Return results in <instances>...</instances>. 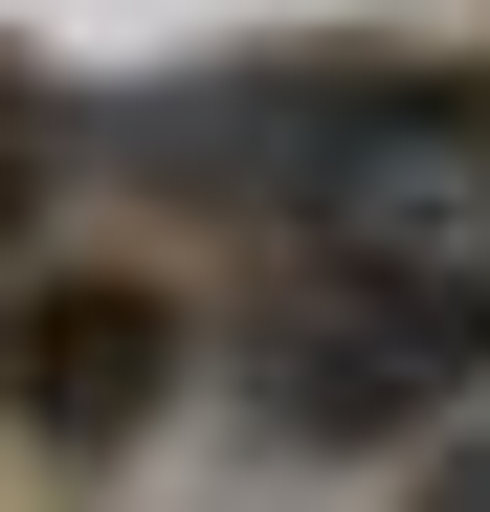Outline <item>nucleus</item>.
<instances>
[{"label":"nucleus","mask_w":490,"mask_h":512,"mask_svg":"<svg viewBox=\"0 0 490 512\" xmlns=\"http://www.w3.org/2000/svg\"><path fill=\"white\" fill-rule=\"evenodd\" d=\"M468 379H490V334L401 312V290H335V268H290L268 334H245V401H268L290 446H379V423H424V401H468Z\"/></svg>","instance_id":"nucleus-1"},{"label":"nucleus","mask_w":490,"mask_h":512,"mask_svg":"<svg viewBox=\"0 0 490 512\" xmlns=\"http://www.w3.org/2000/svg\"><path fill=\"white\" fill-rule=\"evenodd\" d=\"M156 401H179V290H134V268H45V290H0V423H23V446L112 468Z\"/></svg>","instance_id":"nucleus-2"},{"label":"nucleus","mask_w":490,"mask_h":512,"mask_svg":"<svg viewBox=\"0 0 490 512\" xmlns=\"http://www.w3.org/2000/svg\"><path fill=\"white\" fill-rule=\"evenodd\" d=\"M401 512H490V446H446V468H424V490H401Z\"/></svg>","instance_id":"nucleus-3"},{"label":"nucleus","mask_w":490,"mask_h":512,"mask_svg":"<svg viewBox=\"0 0 490 512\" xmlns=\"http://www.w3.org/2000/svg\"><path fill=\"white\" fill-rule=\"evenodd\" d=\"M23 201H45V156H23V134H0V268H23Z\"/></svg>","instance_id":"nucleus-4"}]
</instances>
